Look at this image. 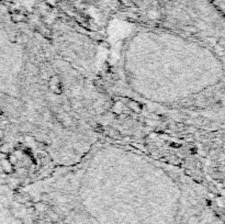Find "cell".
<instances>
[{
    "label": "cell",
    "mask_w": 225,
    "mask_h": 224,
    "mask_svg": "<svg viewBox=\"0 0 225 224\" xmlns=\"http://www.w3.org/2000/svg\"><path fill=\"white\" fill-rule=\"evenodd\" d=\"M1 166H2L3 170H5L6 173H10V171L12 170V165L10 164L9 160H8V159H6V158L1 160Z\"/></svg>",
    "instance_id": "1"
},
{
    "label": "cell",
    "mask_w": 225,
    "mask_h": 224,
    "mask_svg": "<svg viewBox=\"0 0 225 224\" xmlns=\"http://www.w3.org/2000/svg\"><path fill=\"white\" fill-rule=\"evenodd\" d=\"M9 152V145L8 144H2L0 146V153H2V154H7Z\"/></svg>",
    "instance_id": "2"
},
{
    "label": "cell",
    "mask_w": 225,
    "mask_h": 224,
    "mask_svg": "<svg viewBox=\"0 0 225 224\" xmlns=\"http://www.w3.org/2000/svg\"><path fill=\"white\" fill-rule=\"evenodd\" d=\"M3 135H5V133H3V131L1 130V129H0V140H1V138H3Z\"/></svg>",
    "instance_id": "3"
},
{
    "label": "cell",
    "mask_w": 225,
    "mask_h": 224,
    "mask_svg": "<svg viewBox=\"0 0 225 224\" xmlns=\"http://www.w3.org/2000/svg\"><path fill=\"white\" fill-rule=\"evenodd\" d=\"M0 113H1V109H0Z\"/></svg>",
    "instance_id": "4"
}]
</instances>
